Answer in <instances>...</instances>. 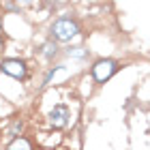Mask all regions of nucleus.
I'll return each mask as SVG.
<instances>
[{
  "label": "nucleus",
  "instance_id": "1",
  "mask_svg": "<svg viewBox=\"0 0 150 150\" xmlns=\"http://www.w3.org/2000/svg\"><path fill=\"white\" fill-rule=\"evenodd\" d=\"M52 41H58V43H69L71 39H75L79 35V24L75 22L73 17H58L56 22L52 24Z\"/></svg>",
  "mask_w": 150,
  "mask_h": 150
},
{
  "label": "nucleus",
  "instance_id": "2",
  "mask_svg": "<svg viewBox=\"0 0 150 150\" xmlns=\"http://www.w3.org/2000/svg\"><path fill=\"white\" fill-rule=\"evenodd\" d=\"M118 69H120L118 62H116V60H112V58L97 60V62L92 64V79L97 81V84H105V81L110 79Z\"/></svg>",
  "mask_w": 150,
  "mask_h": 150
},
{
  "label": "nucleus",
  "instance_id": "3",
  "mask_svg": "<svg viewBox=\"0 0 150 150\" xmlns=\"http://www.w3.org/2000/svg\"><path fill=\"white\" fill-rule=\"evenodd\" d=\"M0 71L6 73V75H11V77H15V79H26L28 67H26V62L19 60V58H6V60L0 62Z\"/></svg>",
  "mask_w": 150,
  "mask_h": 150
},
{
  "label": "nucleus",
  "instance_id": "4",
  "mask_svg": "<svg viewBox=\"0 0 150 150\" xmlns=\"http://www.w3.org/2000/svg\"><path fill=\"white\" fill-rule=\"evenodd\" d=\"M69 120H71V110L67 105H54L52 107V112H50V125L54 129H64L67 125H69Z\"/></svg>",
  "mask_w": 150,
  "mask_h": 150
},
{
  "label": "nucleus",
  "instance_id": "5",
  "mask_svg": "<svg viewBox=\"0 0 150 150\" xmlns=\"http://www.w3.org/2000/svg\"><path fill=\"white\" fill-rule=\"evenodd\" d=\"M6 150H32V144L26 137H13Z\"/></svg>",
  "mask_w": 150,
  "mask_h": 150
},
{
  "label": "nucleus",
  "instance_id": "6",
  "mask_svg": "<svg viewBox=\"0 0 150 150\" xmlns=\"http://www.w3.org/2000/svg\"><path fill=\"white\" fill-rule=\"evenodd\" d=\"M41 54H43V58L52 60V58L58 54V47H56V43H54V41H47V43H43V47H41Z\"/></svg>",
  "mask_w": 150,
  "mask_h": 150
},
{
  "label": "nucleus",
  "instance_id": "7",
  "mask_svg": "<svg viewBox=\"0 0 150 150\" xmlns=\"http://www.w3.org/2000/svg\"><path fill=\"white\" fill-rule=\"evenodd\" d=\"M69 56H73V58H86L88 52L84 50V47H75V50H69Z\"/></svg>",
  "mask_w": 150,
  "mask_h": 150
},
{
  "label": "nucleus",
  "instance_id": "8",
  "mask_svg": "<svg viewBox=\"0 0 150 150\" xmlns=\"http://www.w3.org/2000/svg\"><path fill=\"white\" fill-rule=\"evenodd\" d=\"M58 71H62V67H54V69H52L50 73L45 75V79H43V86H47V84H50V79H52V77H54V75H56Z\"/></svg>",
  "mask_w": 150,
  "mask_h": 150
},
{
  "label": "nucleus",
  "instance_id": "9",
  "mask_svg": "<svg viewBox=\"0 0 150 150\" xmlns=\"http://www.w3.org/2000/svg\"><path fill=\"white\" fill-rule=\"evenodd\" d=\"M17 131H22V122H19V120H15V122H13V127H11V135L19 137V135H17Z\"/></svg>",
  "mask_w": 150,
  "mask_h": 150
},
{
  "label": "nucleus",
  "instance_id": "10",
  "mask_svg": "<svg viewBox=\"0 0 150 150\" xmlns=\"http://www.w3.org/2000/svg\"><path fill=\"white\" fill-rule=\"evenodd\" d=\"M0 37H2V17H0Z\"/></svg>",
  "mask_w": 150,
  "mask_h": 150
},
{
  "label": "nucleus",
  "instance_id": "11",
  "mask_svg": "<svg viewBox=\"0 0 150 150\" xmlns=\"http://www.w3.org/2000/svg\"><path fill=\"white\" fill-rule=\"evenodd\" d=\"M2 47H4V41H2V37H0V50H2Z\"/></svg>",
  "mask_w": 150,
  "mask_h": 150
}]
</instances>
